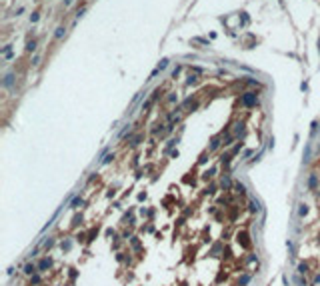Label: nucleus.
Returning a JSON list of instances; mask_svg holds the SVG:
<instances>
[{"instance_id": "3", "label": "nucleus", "mask_w": 320, "mask_h": 286, "mask_svg": "<svg viewBox=\"0 0 320 286\" xmlns=\"http://www.w3.org/2000/svg\"><path fill=\"white\" fill-rule=\"evenodd\" d=\"M26 50H28V52H32V50H36V40H30V42L26 44Z\"/></svg>"}, {"instance_id": "4", "label": "nucleus", "mask_w": 320, "mask_h": 286, "mask_svg": "<svg viewBox=\"0 0 320 286\" xmlns=\"http://www.w3.org/2000/svg\"><path fill=\"white\" fill-rule=\"evenodd\" d=\"M24 272H26V274H32V272H36L34 264H26V266H24Z\"/></svg>"}, {"instance_id": "14", "label": "nucleus", "mask_w": 320, "mask_h": 286, "mask_svg": "<svg viewBox=\"0 0 320 286\" xmlns=\"http://www.w3.org/2000/svg\"><path fill=\"white\" fill-rule=\"evenodd\" d=\"M70 2H72V0H64V4H70Z\"/></svg>"}, {"instance_id": "7", "label": "nucleus", "mask_w": 320, "mask_h": 286, "mask_svg": "<svg viewBox=\"0 0 320 286\" xmlns=\"http://www.w3.org/2000/svg\"><path fill=\"white\" fill-rule=\"evenodd\" d=\"M50 264H52L50 260H42V262H40V266H38V268H40V270H46L48 266H50Z\"/></svg>"}, {"instance_id": "10", "label": "nucleus", "mask_w": 320, "mask_h": 286, "mask_svg": "<svg viewBox=\"0 0 320 286\" xmlns=\"http://www.w3.org/2000/svg\"><path fill=\"white\" fill-rule=\"evenodd\" d=\"M12 78H14V76H12V74H8V76H6V80H4V84H6V86H10V84H12Z\"/></svg>"}, {"instance_id": "11", "label": "nucleus", "mask_w": 320, "mask_h": 286, "mask_svg": "<svg viewBox=\"0 0 320 286\" xmlns=\"http://www.w3.org/2000/svg\"><path fill=\"white\" fill-rule=\"evenodd\" d=\"M308 186H310V188H314V186H316V176H310V182H308Z\"/></svg>"}, {"instance_id": "12", "label": "nucleus", "mask_w": 320, "mask_h": 286, "mask_svg": "<svg viewBox=\"0 0 320 286\" xmlns=\"http://www.w3.org/2000/svg\"><path fill=\"white\" fill-rule=\"evenodd\" d=\"M236 190H238L240 194H244V186H242V184H236Z\"/></svg>"}, {"instance_id": "5", "label": "nucleus", "mask_w": 320, "mask_h": 286, "mask_svg": "<svg viewBox=\"0 0 320 286\" xmlns=\"http://www.w3.org/2000/svg\"><path fill=\"white\" fill-rule=\"evenodd\" d=\"M62 36H64V26L56 28V34H54V38H62Z\"/></svg>"}, {"instance_id": "2", "label": "nucleus", "mask_w": 320, "mask_h": 286, "mask_svg": "<svg viewBox=\"0 0 320 286\" xmlns=\"http://www.w3.org/2000/svg\"><path fill=\"white\" fill-rule=\"evenodd\" d=\"M298 214H300V216H306V214H308V206H306V204H300V208H298Z\"/></svg>"}, {"instance_id": "9", "label": "nucleus", "mask_w": 320, "mask_h": 286, "mask_svg": "<svg viewBox=\"0 0 320 286\" xmlns=\"http://www.w3.org/2000/svg\"><path fill=\"white\" fill-rule=\"evenodd\" d=\"M166 66H168V60L164 58V60H162V62H160V64H158V68H160V70H164V68H166Z\"/></svg>"}, {"instance_id": "6", "label": "nucleus", "mask_w": 320, "mask_h": 286, "mask_svg": "<svg viewBox=\"0 0 320 286\" xmlns=\"http://www.w3.org/2000/svg\"><path fill=\"white\" fill-rule=\"evenodd\" d=\"M70 206H72V208H78V206H82V198H74Z\"/></svg>"}, {"instance_id": "15", "label": "nucleus", "mask_w": 320, "mask_h": 286, "mask_svg": "<svg viewBox=\"0 0 320 286\" xmlns=\"http://www.w3.org/2000/svg\"><path fill=\"white\" fill-rule=\"evenodd\" d=\"M318 50H320V40H318Z\"/></svg>"}, {"instance_id": "1", "label": "nucleus", "mask_w": 320, "mask_h": 286, "mask_svg": "<svg viewBox=\"0 0 320 286\" xmlns=\"http://www.w3.org/2000/svg\"><path fill=\"white\" fill-rule=\"evenodd\" d=\"M242 102H244L246 106H254V104L258 102V98H256V94H254V92H246L244 96H242Z\"/></svg>"}, {"instance_id": "8", "label": "nucleus", "mask_w": 320, "mask_h": 286, "mask_svg": "<svg viewBox=\"0 0 320 286\" xmlns=\"http://www.w3.org/2000/svg\"><path fill=\"white\" fill-rule=\"evenodd\" d=\"M306 270H308V264H300V266H298V272H300V274H304Z\"/></svg>"}, {"instance_id": "13", "label": "nucleus", "mask_w": 320, "mask_h": 286, "mask_svg": "<svg viewBox=\"0 0 320 286\" xmlns=\"http://www.w3.org/2000/svg\"><path fill=\"white\" fill-rule=\"evenodd\" d=\"M314 282H316V284H320V274L316 276V280H314Z\"/></svg>"}]
</instances>
